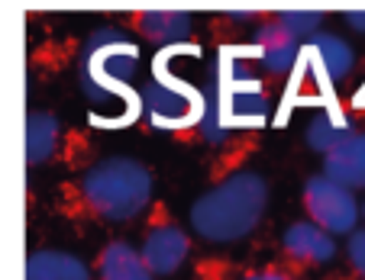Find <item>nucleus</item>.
I'll list each match as a JSON object with an SVG mask.
<instances>
[{
    "label": "nucleus",
    "mask_w": 365,
    "mask_h": 280,
    "mask_svg": "<svg viewBox=\"0 0 365 280\" xmlns=\"http://www.w3.org/2000/svg\"><path fill=\"white\" fill-rule=\"evenodd\" d=\"M269 206V184L255 171H233L191 206V226L207 242H240L252 232Z\"/></svg>",
    "instance_id": "3"
},
{
    "label": "nucleus",
    "mask_w": 365,
    "mask_h": 280,
    "mask_svg": "<svg viewBox=\"0 0 365 280\" xmlns=\"http://www.w3.org/2000/svg\"><path fill=\"white\" fill-rule=\"evenodd\" d=\"M139 68V48L117 26L94 29L81 48L78 81L91 103H120V126L133 123L143 113V103L133 94L130 81Z\"/></svg>",
    "instance_id": "2"
},
{
    "label": "nucleus",
    "mask_w": 365,
    "mask_h": 280,
    "mask_svg": "<svg viewBox=\"0 0 365 280\" xmlns=\"http://www.w3.org/2000/svg\"><path fill=\"white\" fill-rule=\"evenodd\" d=\"M97 277L101 280H152L149 267L143 264L139 252L126 242H110L97 254Z\"/></svg>",
    "instance_id": "14"
},
{
    "label": "nucleus",
    "mask_w": 365,
    "mask_h": 280,
    "mask_svg": "<svg viewBox=\"0 0 365 280\" xmlns=\"http://www.w3.org/2000/svg\"><path fill=\"white\" fill-rule=\"evenodd\" d=\"M324 178L346 190H365V132L352 129L333 151L324 155Z\"/></svg>",
    "instance_id": "10"
},
{
    "label": "nucleus",
    "mask_w": 365,
    "mask_h": 280,
    "mask_svg": "<svg viewBox=\"0 0 365 280\" xmlns=\"http://www.w3.org/2000/svg\"><path fill=\"white\" fill-rule=\"evenodd\" d=\"M133 26L149 42L172 48L187 39V33H191V16L175 14V10H143V14H133Z\"/></svg>",
    "instance_id": "12"
},
{
    "label": "nucleus",
    "mask_w": 365,
    "mask_h": 280,
    "mask_svg": "<svg viewBox=\"0 0 365 280\" xmlns=\"http://www.w3.org/2000/svg\"><path fill=\"white\" fill-rule=\"evenodd\" d=\"M139 103H143L145 119H149L155 129L187 132V129H197L204 97L187 81H178V77L168 75V58H165V52H162L159 58H155V77L143 87Z\"/></svg>",
    "instance_id": "4"
},
{
    "label": "nucleus",
    "mask_w": 365,
    "mask_h": 280,
    "mask_svg": "<svg viewBox=\"0 0 365 280\" xmlns=\"http://www.w3.org/2000/svg\"><path fill=\"white\" fill-rule=\"evenodd\" d=\"M346 254H349V264H352V271H356V277L365 280V229H352L349 232Z\"/></svg>",
    "instance_id": "19"
},
{
    "label": "nucleus",
    "mask_w": 365,
    "mask_h": 280,
    "mask_svg": "<svg viewBox=\"0 0 365 280\" xmlns=\"http://www.w3.org/2000/svg\"><path fill=\"white\" fill-rule=\"evenodd\" d=\"M152 200V178L136 158H103L91 164L65 193V210L75 219L126 222L139 216Z\"/></svg>",
    "instance_id": "1"
},
{
    "label": "nucleus",
    "mask_w": 365,
    "mask_h": 280,
    "mask_svg": "<svg viewBox=\"0 0 365 280\" xmlns=\"http://www.w3.org/2000/svg\"><path fill=\"white\" fill-rule=\"evenodd\" d=\"M304 42L297 36H291L288 29L278 23V16H269L252 36V55L259 68H265L269 75H288L294 68L297 55H301Z\"/></svg>",
    "instance_id": "8"
},
{
    "label": "nucleus",
    "mask_w": 365,
    "mask_h": 280,
    "mask_svg": "<svg viewBox=\"0 0 365 280\" xmlns=\"http://www.w3.org/2000/svg\"><path fill=\"white\" fill-rule=\"evenodd\" d=\"M242 280H294V277H288L284 271H255V274H246Z\"/></svg>",
    "instance_id": "20"
},
{
    "label": "nucleus",
    "mask_w": 365,
    "mask_h": 280,
    "mask_svg": "<svg viewBox=\"0 0 365 280\" xmlns=\"http://www.w3.org/2000/svg\"><path fill=\"white\" fill-rule=\"evenodd\" d=\"M282 254L291 264H327V261L336 254V242L330 232H324L314 222H294L288 232L282 235Z\"/></svg>",
    "instance_id": "11"
},
{
    "label": "nucleus",
    "mask_w": 365,
    "mask_h": 280,
    "mask_svg": "<svg viewBox=\"0 0 365 280\" xmlns=\"http://www.w3.org/2000/svg\"><path fill=\"white\" fill-rule=\"evenodd\" d=\"M200 97H204V107H200V119H197V136L204 139L207 145H214V149H220V145H230L236 139V132H230L227 123H223L220 97H217L214 77L207 81V90Z\"/></svg>",
    "instance_id": "16"
},
{
    "label": "nucleus",
    "mask_w": 365,
    "mask_h": 280,
    "mask_svg": "<svg viewBox=\"0 0 365 280\" xmlns=\"http://www.w3.org/2000/svg\"><path fill=\"white\" fill-rule=\"evenodd\" d=\"M346 23H349L356 33H365V14H346Z\"/></svg>",
    "instance_id": "21"
},
{
    "label": "nucleus",
    "mask_w": 365,
    "mask_h": 280,
    "mask_svg": "<svg viewBox=\"0 0 365 280\" xmlns=\"http://www.w3.org/2000/svg\"><path fill=\"white\" fill-rule=\"evenodd\" d=\"M58 142H62V126L52 113H29L26 117V161L29 164H46L56 155Z\"/></svg>",
    "instance_id": "15"
},
{
    "label": "nucleus",
    "mask_w": 365,
    "mask_h": 280,
    "mask_svg": "<svg viewBox=\"0 0 365 280\" xmlns=\"http://www.w3.org/2000/svg\"><path fill=\"white\" fill-rule=\"evenodd\" d=\"M214 84H217V77H214ZM217 97H220L223 123H227V129L236 132V136H246V132L265 126V119H269V113H272L269 94H265L262 84H259V87H233V90L217 84Z\"/></svg>",
    "instance_id": "7"
},
{
    "label": "nucleus",
    "mask_w": 365,
    "mask_h": 280,
    "mask_svg": "<svg viewBox=\"0 0 365 280\" xmlns=\"http://www.w3.org/2000/svg\"><path fill=\"white\" fill-rule=\"evenodd\" d=\"M304 212H307V222L320 226L330 235H346L356 229L359 219V203L352 197V190L339 187L330 178H310L304 184Z\"/></svg>",
    "instance_id": "5"
},
{
    "label": "nucleus",
    "mask_w": 365,
    "mask_h": 280,
    "mask_svg": "<svg viewBox=\"0 0 365 280\" xmlns=\"http://www.w3.org/2000/svg\"><path fill=\"white\" fill-rule=\"evenodd\" d=\"M301 55L307 58V65L324 77L327 84H339L349 77L352 65H356V55H352V45L346 39L333 33H317L314 39L304 42Z\"/></svg>",
    "instance_id": "9"
},
{
    "label": "nucleus",
    "mask_w": 365,
    "mask_h": 280,
    "mask_svg": "<svg viewBox=\"0 0 365 280\" xmlns=\"http://www.w3.org/2000/svg\"><path fill=\"white\" fill-rule=\"evenodd\" d=\"M26 280H91V271L75 254L42 248L26 258Z\"/></svg>",
    "instance_id": "13"
},
{
    "label": "nucleus",
    "mask_w": 365,
    "mask_h": 280,
    "mask_svg": "<svg viewBox=\"0 0 365 280\" xmlns=\"http://www.w3.org/2000/svg\"><path fill=\"white\" fill-rule=\"evenodd\" d=\"M349 132H352V126L346 123L339 113H333V109H320L307 126V145L314 151H320V155H327V151L336 149Z\"/></svg>",
    "instance_id": "17"
},
{
    "label": "nucleus",
    "mask_w": 365,
    "mask_h": 280,
    "mask_svg": "<svg viewBox=\"0 0 365 280\" xmlns=\"http://www.w3.org/2000/svg\"><path fill=\"white\" fill-rule=\"evenodd\" d=\"M362 216H365V206H362Z\"/></svg>",
    "instance_id": "22"
},
{
    "label": "nucleus",
    "mask_w": 365,
    "mask_h": 280,
    "mask_svg": "<svg viewBox=\"0 0 365 280\" xmlns=\"http://www.w3.org/2000/svg\"><path fill=\"white\" fill-rule=\"evenodd\" d=\"M187 252H191V242H187L185 229L178 222H172L168 216H155L143 235L139 258L149 267L152 277H168V274H175L185 264Z\"/></svg>",
    "instance_id": "6"
},
{
    "label": "nucleus",
    "mask_w": 365,
    "mask_h": 280,
    "mask_svg": "<svg viewBox=\"0 0 365 280\" xmlns=\"http://www.w3.org/2000/svg\"><path fill=\"white\" fill-rule=\"evenodd\" d=\"M275 16H278V23H282L291 36H297L301 42L314 39L317 29H320V23H324L320 14H301V10H288V14H275Z\"/></svg>",
    "instance_id": "18"
}]
</instances>
